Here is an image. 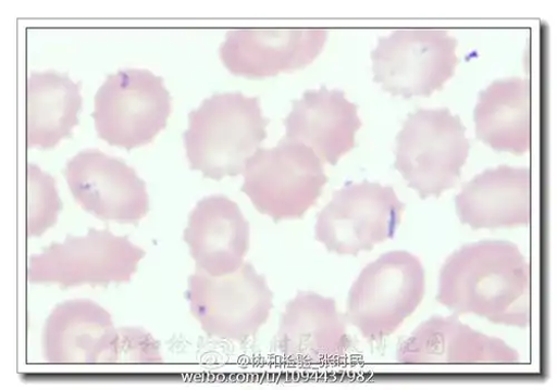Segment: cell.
<instances>
[{
    "label": "cell",
    "instance_id": "1",
    "mask_svg": "<svg viewBox=\"0 0 557 390\" xmlns=\"http://www.w3.org/2000/svg\"><path fill=\"white\" fill-rule=\"evenodd\" d=\"M436 300L457 316L524 329L531 322L530 265L515 242L468 243L443 265Z\"/></svg>",
    "mask_w": 557,
    "mask_h": 390
},
{
    "label": "cell",
    "instance_id": "2",
    "mask_svg": "<svg viewBox=\"0 0 557 390\" xmlns=\"http://www.w3.org/2000/svg\"><path fill=\"white\" fill-rule=\"evenodd\" d=\"M269 121L257 97L215 93L189 115L184 148L193 171L221 180L244 175L265 140Z\"/></svg>",
    "mask_w": 557,
    "mask_h": 390
},
{
    "label": "cell",
    "instance_id": "3",
    "mask_svg": "<svg viewBox=\"0 0 557 390\" xmlns=\"http://www.w3.org/2000/svg\"><path fill=\"white\" fill-rule=\"evenodd\" d=\"M470 151L458 116L447 109L418 110L397 135L395 168L422 200L438 199L456 186Z\"/></svg>",
    "mask_w": 557,
    "mask_h": 390
},
{
    "label": "cell",
    "instance_id": "4",
    "mask_svg": "<svg viewBox=\"0 0 557 390\" xmlns=\"http://www.w3.org/2000/svg\"><path fill=\"white\" fill-rule=\"evenodd\" d=\"M425 269L406 251L383 254L368 264L349 290L346 318L369 341L391 335L421 306Z\"/></svg>",
    "mask_w": 557,
    "mask_h": 390
},
{
    "label": "cell",
    "instance_id": "5",
    "mask_svg": "<svg viewBox=\"0 0 557 390\" xmlns=\"http://www.w3.org/2000/svg\"><path fill=\"white\" fill-rule=\"evenodd\" d=\"M242 190L274 222L301 219L329 183L323 162L308 146L283 138L247 163Z\"/></svg>",
    "mask_w": 557,
    "mask_h": 390
},
{
    "label": "cell",
    "instance_id": "6",
    "mask_svg": "<svg viewBox=\"0 0 557 390\" xmlns=\"http://www.w3.org/2000/svg\"><path fill=\"white\" fill-rule=\"evenodd\" d=\"M145 257L146 252L128 236L89 228L85 236L67 235L64 241L32 255L27 279L61 288L123 284L131 281Z\"/></svg>",
    "mask_w": 557,
    "mask_h": 390
},
{
    "label": "cell",
    "instance_id": "7",
    "mask_svg": "<svg viewBox=\"0 0 557 390\" xmlns=\"http://www.w3.org/2000/svg\"><path fill=\"white\" fill-rule=\"evenodd\" d=\"M187 300L208 336L235 343L256 336L273 309V292L250 263L223 276L197 269L189 278Z\"/></svg>",
    "mask_w": 557,
    "mask_h": 390
},
{
    "label": "cell",
    "instance_id": "8",
    "mask_svg": "<svg viewBox=\"0 0 557 390\" xmlns=\"http://www.w3.org/2000/svg\"><path fill=\"white\" fill-rule=\"evenodd\" d=\"M404 211L393 187L368 180L348 183L319 213L314 236L330 253L357 256L393 239Z\"/></svg>",
    "mask_w": 557,
    "mask_h": 390
},
{
    "label": "cell",
    "instance_id": "9",
    "mask_svg": "<svg viewBox=\"0 0 557 390\" xmlns=\"http://www.w3.org/2000/svg\"><path fill=\"white\" fill-rule=\"evenodd\" d=\"M171 113V95L160 76L125 70L109 76L100 87L91 117L101 139L132 151L152 142Z\"/></svg>",
    "mask_w": 557,
    "mask_h": 390
},
{
    "label": "cell",
    "instance_id": "10",
    "mask_svg": "<svg viewBox=\"0 0 557 390\" xmlns=\"http://www.w3.org/2000/svg\"><path fill=\"white\" fill-rule=\"evenodd\" d=\"M457 46L444 29H397L371 53L374 80L406 100L430 97L454 77Z\"/></svg>",
    "mask_w": 557,
    "mask_h": 390
},
{
    "label": "cell",
    "instance_id": "11",
    "mask_svg": "<svg viewBox=\"0 0 557 390\" xmlns=\"http://www.w3.org/2000/svg\"><path fill=\"white\" fill-rule=\"evenodd\" d=\"M64 176L76 203L99 219L136 225L149 213L145 180L116 158L83 151L67 162Z\"/></svg>",
    "mask_w": 557,
    "mask_h": 390
},
{
    "label": "cell",
    "instance_id": "12",
    "mask_svg": "<svg viewBox=\"0 0 557 390\" xmlns=\"http://www.w3.org/2000/svg\"><path fill=\"white\" fill-rule=\"evenodd\" d=\"M327 40L326 29H235L227 32L220 59L232 75L263 79L306 68Z\"/></svg>",
    "mask_w": 557,
    "mask_h": 390
},
{
    "label": "cell",
    "instance_id": "13",
    "mask_svg": "<svg viewBox=\"0 0 557 390\" xmlns=\"http://www.w3.org/2000/svg\"><path fill=\"white\" fill-rule=\"evenodd\" d=\"M348 320L336 301L299 291L290 301L275 336V348L292 362L320 364L339 360L351 349Z\"/></svg>",
    "mask_w": 557,
    "mask_h": 390
},
{
    "label": "cell",
    "instance_id": "14",
    "mask_svg": "<svg viewBox=\"0 0 557 390\" xmlns=\"http://www.w3.org/2000/svg\"><path fill=\"white\" fill-rule=\"evenodd\" d=\"M401 364H518L521 355L504 340L487 336L456 316H433L403 341Z\"/></svg>",
    "mask_w": 557,
    "mask_h": 390
},
{
    "label": "cell",
    "instance_id": "15",
    "mask_svg": "<svg viewBox=\"0 0 557 390\" xmlns=\"http://www.w3.org/2000/svg\"><path fill=\"white\" fill-rule=\"evenodd\" d=\"M360 127L358 108L345 92L320 87L294 102L284 138L308 146L323 163L335 166L355 149Z\"/></svg>",
    "mask_w": 557,
    "mask_h": 390
},
{
    "label": "cell",
    "instance_id": "16",
    "mask_svg": "<svg viewBox=\"0 0 557 390\" xmlns=\"http://www.w3.org/2000/svg\"><path fill=\"white\" fill-rule=\"evenodd\" d=\"M250 224L238 204L223 194L201 200L184 230L197 269L211 276L238 271L250 250Z\"/></svg>",
    "mask_w": 557,
    "mask_h": 390
},
{
    "label": "cell",
    "instance_id": "17",
    "mask_svg": "<svg viewBox=\"0 0 557 390\" xmlns=\"http://www.w3.org/2000/svg\"><path fill=\"white\" fill-rule=\"evenodd\" d=\"M457 216L472 229L516 228L531 223V172L502 165L463 185L455 198Z\"/></svg>",
    "mask_w": 557,
    "mask_h": 390
},
{
    "label": "cell",
    "instance_id": "18",
    "mask_svg": "<svg viewBox=\"0 0 557 390\" xmlns=\"http://www.w3.org/2000/svg\"><path fill=\"white\" fill-rule=\"evenodd\" d=\"M115 334L111 314L97 302H63L45 322L44 360L50 364H100Z\"/></svg>",
    "mask_w": 557,
    "mask_h": 390
},
{
    "label": "cell",
    "instance_id": "19",
    "mask_svg": "<svg viewBox=\"0 0 557 390\" xmlns=\"http://www.w3.org/2000/svg\"><path fill=\"white\" fill-rule=\"evenodd\" d=\"M476 137L498 153L524 155L531 149V86L520 77L492 83L474 111Z\"/></svg>",
    "mask_w": 557,
    "mask_h": 390
},
{
    "label": "cell",
    "instance_id": "20",
    "mask_svg": "<svg viewBox=\"0 0 557 390\" xmlns=\"http://www.w3.org/2000/svg\"><path fill=\"white\" fill-rule=\"evenodd\" d=\"M81 86L67 75L33 73L26 80V148L52 150L78 125Z\"/></svg>",
    "mask_w": 557,
    "mask_h": 390
},
{
    "label": "cell",
    "instance_id": "21",
    "mask_svg": "<svg viewBox=\"0 0 557 390\" xmlns=\"http://www.w3.org/2000/svg\"><path fill=\"white\" fill-rule=\"evenodd\" d=\"M27 238L40 237L55 226L63 210L57 181L35 164L26 166Z\"/></svg>",
    "mask_w": 557,
    "mask_h": 390
},
{
    "label": "cell",
    "instance_id": "22",
    "mask_svg": "<svg viewBox=\"0 0 557 390\" xmlns=\"http://www.w3.org/2000/svg\"><path fill=\"white\" fill-rule=\"evenodd\" d=\"M159 341L139 327L116 328L112 345L102 364H159L163 362Z\"/></svg>",
    "mask_w": 557,
    "mask_h": 390
}]
</instances>
